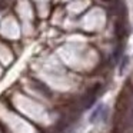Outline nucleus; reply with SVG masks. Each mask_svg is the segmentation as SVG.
Instances as JSON below:
<instances>
[{
  "label": "nucleus",
  "mask_w": 133,
  "mask_h": 133,
  "mask_svg": "<svg viewBox=\"0 0 133 133\" xmlns=\"http://www.w3.org/2000/svg\"><path fill=\"white\" fill-rule=\"evenodd\" d=\"M102 2H113V0H102Z\"/></svg>",
  "instance_id": "obj_5"
},
{
  "label": "nucleus",
  "mask_w": 133,
  "mask_h": 133,
  "mask_svg": "<svg viewBox=\"0 0 133 133\" xmlns=\"http://www.w3.org/2000/svg\"><path fill=\"white\" fill-rule=\"evenodd\" d=\"M104 116H106V107H104V104H99V107L92 113V116H90V122L95 123L99 119H104Z\"/></svg>",
  "instance_id": "obj_2"
},
{
  "label": "nucleus",
  "mask_w": 133,
  "mask_h": 133,
  "mask_svg": "<svg viewBox=\"0 0 133 133\" xmlns=\"http://www.w3.org/2000/svg\"><path fill=\"white\" fill-rule=\"evenodd\" d=\"M127 33V29H126V24L122 23V22H117L116 23V36H117V39H122L124 37Z\"/></svg>",
  "instance_id": "obj_4"
},
{
  "label": "nucleus",
  "mask_w": 133,
  "mask_h": 133,
  "mask_svg": "<svg viewBox=\"0 0 133 133\" xmlns=\"http://www.w3.org/2000/svg\"><path fill=\"white\" fill-rule=\"evenodd\" d=\"M99 89H100V86L96 84L93 89H90V90L86 92V95L82 97V107H83V109H89V107H92V104L95 103L96 97H97V90Z\"/></svg>",
  "instance_id": "obj_1"
},
{
  "label": "nucleus",
  "mask_w": 133,
  "mask_h": 133,
  "mask_svg": "<svg viewBox=\"0 0 133 133\" xmlns=\"http://www.w3.org/2000/svg\"><path fill=\"white\" fill-rule=\"evenodd\" d=\"M33 87H36L39 92L43 93L44 96H47V97H50V96H52V92H50V89L46 86V84L42 83V82H33Z\"/></svg>",
  "instance_id": "obj_3"
}]
</instances>
